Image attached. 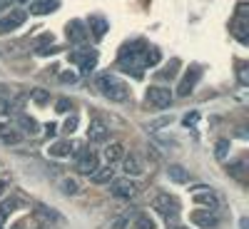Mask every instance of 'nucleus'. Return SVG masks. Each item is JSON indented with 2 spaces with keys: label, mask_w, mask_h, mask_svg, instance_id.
I'll return each mask as SVG.
<instances>
[{
  "label": "nucleus",
  "mask_w": 249,
  "mask_h": 229,
  "mask_svg": "<svg viewBox=\"0 0 249 229\" xmlns=\"http://www.w3.org/2000/svg\"><path fill=\"white\" fill-rule=\"evenodd\" d=\"M144 43H130V45H124L120 50V65L124 70H130L135 77H142V68H144V62H142V55H144Z\"/></svg>",
  "instance_id": "obj_1"
},
{
  "label": "nucleus",
  "mask_w": 249,
  "mask_h": 229,
  "mask_svg": "<svg viewBox=\"0 0 249 229\" xmlns=\"http://www.w3.org/2000/svg\"><path fill=\"white\" fill-rule=\"evenodd\" d=\"M97 88L102 90V95L115 100V102H124L127 100V85L112 72H105V75H100L97 77Z\"/></svg>",
  "instance_id": "obj_2"
},
{
  "label": "nucleus",
  "mask_w": 249,
  "mask_h": 229,
  "mask_svg": "<svg viewBox=\"0 0 249 229\" xmlns=\"http://www.w3.org/2000/svg\"><path fill=\"white\" fill-rule=\"evenodd\" d=\"M152 210L160 212V217L167 222L170 227H177L179 224V202L170 194H157L152 199Z\"/></svg>",
  "instance_id": "obj_3"
},
{
  "label": "nucleus",
  "mask_w": 249,
  "mask_h": 229,
  "mask_svg": "<svg viewBox=\"0 0 249 229\" xmlns=\"http://www.w3.org/2000/svg\"><path fill=\"white\" fill-rule=\"evenodd\" d=\"M70 62L80 68L82 75H90L97 65V50H80V53H72L70 55Z\"/></svg>",
  "instance_id": "obj_4"
},
{
  "label": "nucleus",
  "mask_w": 249,
  "mask_h": 229,
  "mask_svg": "<svg viewBox=\"0 0 249 229\" xmlns=\"http://www.w3.org/2000/svg\"><path fill=\"white\" fill-rule=\"evenodd\" d=\"M75 167L82 175H92L97 170V155L92 150H80L77 152V159H75Z\"/></svg>",
  "instance_id": "obj_5"
},
{
  "label": "nucleus",
  "mask_w": 249,
  "mask_h": 229,
  "mask_svg": "<svg viewBox=\"0 0 249 229\" xmlns=\"http://www.w3.org/2000/svg\"><path fill=\"white\" fill-rule=\"evenodd\" d=\"M28 20L25 10H10L5 18H0V33H13Z\"/></svg>",
  "instance_id": "obj_6"
},
{
  "label": "nucleus",
  "mask_w": 249,
  "mask_h": 229,
  "mask_svg": "<svg viewBox=\"0 0 249 229\" xmlns=\"http://www.w3.org/2000/svg\"><path fill=\"white\" fill-rule=\"evenodd\" d=\"M147 102L157 110H164V107H170V102H172V92L167 88H150L147 90Z\"/></svg>",
  "instance_id": "obj_7"
},
{
  "label": "nucleus",
  "mask_w": 249,
  "mask_h": 229,
  "mask_svg": "<svg viewBox=\"0 0 249 229\" xmlns=\"http://www.w3.org/2000/svg\"><path fill=\"white\" fill-rule=\"evenodd\" d=\"M110 194H112V197H120V199H132V197L137 194V187H135V182H130V179H115V182L110 184Z\"/></svg>",
  "instance_id": "obj_8"
},
{
  "label": "nucleus",
  "mask_w": 249,
  "mask_h": 229,
  "mask_svg": "<svg viewBox=\"0 0 249 229\" xmlns=\"http://www.w3.org/2000/svg\"><path fill=\"white\" fill-rule=\"evenodd\" d=\"M88 37H90V33H88V25L82 23V20H70V23H68V40H70V43H75V45H82Z\"/></svg>",
  "instance_id": "obj_9"
},
{
  "label": "nucleus",
  "mask_w": 249,
  "mask_h": 229,
  "mask_svg": "<svg viewBox=\"0 0 249 229\" xmlns=\"http://www.w3.org/2000/svg\"><path fill=\"white\" fill-rule=\"evenodd\" d=\"M197 80H199V70L197 68H192V70H187V75L182 77V82H179V88H177V95L179 97H187L192 90H195V85H197Z\"/></svg>",
  "instance_id": "obj_10"
},
{
  "label": "nucleus",
  "mask_w": 249,
  "mask_h": 229,
  "mask_svg": "<svg viewBox=\"0 0 249 229\" xmlns=\"http://www.w3.org/2000/svg\"><path fill=\"white\" fill-rule=\"evenodd\" d=\"M88 137H90V142H105V140L110 137L107 124L102 122V120H92L90 127H88Z\"/></svg>",
  "instance_id": "obj_11"
},
{
  "label": "nucleus",
  "mask_w": 249,
  "mask_h": 229,
  "mask_svg": "<svg viewBox=\"0 0 249 229\" xmlns=\"http://www.w3.org/2000/svg\"><path fill=\"white\" fill-rule=\"evenodd\" d=\"M190 219H192V224H197V227H202V229H214V227L219 224V219H217L210 210H207V212H202V210H199V212H192Z\"/></svg>",
  "instance_id": "obj_12"
},
{
  "label": "nucleus",
  "mask_w": 249,
  "mask_h": 229,
  "mask_svg": "<svg viewBox=\"0 0 249 229\" xmlns=\"http://www.w3.org/2000/svg\"><path fill=\"white\" fill-rule=\"evenodd\" d=\"M192 199L197 202V204H204L207 207V210H217V207H219V202H217V197L212 194V192H207V190H197L195 194H192Z\"/></svg>",
  "instance_id": "obj_13"
},
{
  "label": "nucleus",
  "mask_w": 249,
  "mask_h": 229,
  "mask_svg": "<svg viewBox=\"0 0 249 229\" xmlns=\"http://www.w3.org/2000/svg\"><path fill=\"white\" fill-rule=\"evenodd\" d=\"M88 30L95 35V37H102L107 33V20L102 18V15H90V20H88Z\"/></svg>",
  "instance_id": "obj_14"
},
{
  "label": "nucleus",
  "mask_w": 249,
  "mask_h": 229,
  "mask_svg": "<svg viewBox=\"0 0 249 229\" xmlns=\"http://www.w3.org/2000/svg\"><path fill=\"white\" fill-rule=\"evenodd\" d=\"M122 167H124V172H127V175H135V177L144 172V167H142L140 157H137V155H132V152H130L127 157H124V159H122Z\"/></svg>",
  "instance_id": "obj_15"
},
{
  "label": "nucleus",
  "mask_w": 249,
  "mask_h": 229,
  "mask_svg": "<svg viewBox=\"0 0 249 229\" xmlns=\"http://www.w3.org/2000/svg\"><path fill=\"white\" fill-rule=\"evenodd\" d=\"M72 152V144L68 142V140H60V142H55V144H50V147H48V155L50 157H68Z\"/></svg>",
  "instance_id": "obj_16"
},
{
  "label": "nucleus",
  "mask_w": 249,
  "mask_h": 229,
  "mask_svg": "<svg viewBox=\"0 0 249 229\" xmlns=\"http://www.w3.org/2000/svg\"><path fill=\"white\" fill-rule=\"evenodd\" d=\"M18 127L23 130L25 135H30V137H33V135H40V124H37L33 117H28V115H20V117H18Z\"/></svg>",
  "instance_id": "obj_17"
},
{
  "label": "nucleus",
  "mask_w": 249,
  "mask_h": 229,
  "mask_svg": "<svg viewBox=\"0 0 249 229\" xmlns=\"http://www.w3.org/2000/svg\"><path fill=\"white\" fill-rule=\"evenodd\" d=\"M112 177H115L112 164H107V167H97V170L92 172V182H95V184H107V182H112Z\"/></svg>",
  "instance_id": "obj_18"
},
{
  "label": "nucleus",
  "mask_w": 249,
  "mask_h": 229,
  "mask_svg": "<svg viewBox=\"0 0 249 229\" xmlns=\"http://www.w3.org/2000/svg\"><path fill=\"white\" fill-rule=\"evenodd\" d=\"M122 152H124V147L120 142H112L110 147L105 150V159H107V164H115V162H120L122 159Z\"/></svg>",
  "instance_id": "obj_19"
},
{
  "label": "nucleus",
  "mask_w": 249,
  "mask_h": 229,
  "mask_svg": "<svg viewBox=\"0 0 249 229\" xmlns=\"http://www.w3.org/2000/svg\"><path fill=\"white\" fill-rule=\"evenodd\" d=\"M132 229H157V224H155V219H152L150 214L140 212V214L135 217V222H132Z\"/></svg>",
  "instance_id": "obj_20"
},
{
  "label": "nucleus",
  "mask_w": 249,
  "mask_h": 229,
  "mask_svg": "<svg viewBox=\"0 0 249 229\" xmlns=\"http://www.w3.org/2000/svg\"><path fill=\"white\" fill-rule=\"evenodd\" d=\"M53 43H55L53 33H48V35H43V37H37V40H35V53H37V55H50L48 45H53Z\"/></svg>",
  "instance_id": "obj_21"
},
{
  "label": "nucleus",
  "mask_w": 249,
  "mask_h": 229,
  "mask_svg": "<svg viewBox=\"0 0 249 229\" xmlns=\"http://www.w3.org/2000/svg\"><path fill=\"white\" fill-rule=\"evenodd\" d=\"M167 177H170L172 182H177V184H184L187 179H190V175H187V172L179 167V164H172V167L167 170Z\"/></svg>",
  "instance_id": "obj_22"
},
{
  "label": "nucleus",
  "mask_w": 249,
  "mask_h": 229,
  "mask_svg": "<svg viewBox=\"0 0 249 229\" xmlns=\"http://www.w3.org/2000/svg\"><path fill=\"white\" fill-rule=\"evenodd\" d=\"M60 3H57V0H43V3H35L30 10L35 13V15H45V13H50V10H55Z\"/></svg>",
  "instance_id": "obj_23"
},
{
  "label": "nucleus",
  "mask_w": 249,
  "mask_h": 229,
  "mask_svg": "<svg viewBox=\"0 0 249 229\" xmlns=\"http://www.w3.org/2000/svg\"><path fill=\"white\" fill-rule=\"evenodd\" d=\"M160 50L157 48H144V55H142V62H144V68H152V65H157V62H160Z\"/></svg>",
  "instance_id": "obj_24"
},
{
  "label": "nucleus",
  "mask_w": 249,
  "mask_h": 229,
  "mask_svg": "<svg viewBox=\"0 0 249 229\" xmlns=\"http://www.w3.org/2000/svg\"><path fill=\"white\" fill-rule=\"evenodd\" d=\"M30 97H33V100L37 102V105H48V100H50V92H45V90H40V88H37V90H33V92H30Z\"/></svg>",
  "instance_id": "obj_25"
},
{
  "label": "nucleus",
  "mask_w": 249,
  "mask_h": 229,
  "mask_svg": "<svg viewBox=\"0 0 249 229\" xmlns=\"http://www.w3.org/2000/svg\"><path fill=\"white\" fill-rule=\"evenodd\" d=\"M60 187H62V192H65V194H77V190H80L75 179H62Z\"/></svg>",
  "instance_id": "obj_26"
},
{
  "label": "nucleus",
  "mask_w": 249,
  "mask_h": 229,
  "mask_svg": "<svg viewBox=\"0 0 249 229\" xmlns=\"http://www.w3.org/2000/svg\"><path fill=\"white\" fill-rule=\"evenodd\" d=\"M234 33L239 37V43H247V23H244V20H237V23H234Z\"/></svg>",
  "instance_id": "obj_27"
},
{
  "label": "nucleus",
  "mask_w": 249,
  "mask_h": 229,
  "mask_svg": "<svg viewBox=\"0 0 249 229\" xmlns=\"http://www.w3.org/2000/svg\"><path fill=\"white\" fill-rule=\"evenodd\" d=\"M13 207H15V202H5L3 207H0V229H3V224H5V219H8V214H10Z\"/></svg>",
  "instance_id": "obj_28"
},
{
  "label": "nucleus",
  "mask_w": 249,
  "mask_h": 229,
  "mask_svg": "<svg viewBox=\"0 0 249 229\" xmlns=\"http://www.w3.org/2000/svg\"><path fill=\"white\" fill-rule=\"evenodd\" d=\"M37 212H40V214H43L45 219H53V222H57V219H60L55 210H48V207H43V204H37Z\"/></svg>",
  "instance_id": "obj_29"
},
{
  "label": "nucleus",
  "mask_w": 249,
  "mask_h": 229,
  "mask_svg": "<svg viewBox=\"0 0 249 229\" xmlns=\"http://www.w3.org/2000/svg\"><path fill=\"white\" fill-rule=\"evenodd\" d=\"M0 137H3V142H8V144H18V142H20V135H13L8 127L0 132Z\"/></svg>",
  "instance_id": "obj_30"
},
{
  "label": "nucleus",
  "mask_w": 249,
  "mask_h": 229,
  "mask_svg": "<svg viewBox=\"0 0 249 229\" xmlns=\"http://www.w3.org/2000/svg\"><path fill=\"white\" fill-rule=\"evenodd\" d=\"M227 150H230V142H227V140H219V142H217V152H214V155H217L219 159H224V157H227Z\"/></svg>",
  "instance_id": "obj_31"
},
{
  "label": "nucleus",
  "mask_w": 249,
  "mask_h": 229,
  "mask_svg": "<svg viewBox=\"0 0 249 229\" xmlns=\"http://www.w3.org/2000/svg\"><path fill=\"white\" fill-rule=\"evenodd\" d=\"M13 112V102L10 100H3V97H0V117H8Z\"/></svg>",
  "instance_id": "obj_32"
},
{
  "label": "nucleus",
  "mask_w": 249,
  "mask_h": 229,
  "mask_svg": "<svg viewBox=\"0 0 249 229\" xmlns=\"http://www.w3.org/2000/svg\"><path fill=\"white\" fill-rule=\"evenodd\" d=\"M55 110H57V112H68V110H72V102L62 97V100H57V102H55Z\"/></svg>",
  "instance_id": "obj_33"
},
{
  "label": "nucleus",
  "mask_w": 249,
  "mask_h": 229,
  "mask_svg": "<svg viewBox=\"0 0 249 229\" xmlns=\"http://www.w3.org/2000/svg\"><path fill=\"white\" fill-rule=\"evenodd\" d=\"M177 68H179V62H177V60H172L170 65L164 68V72H160V75H162V77H175V70H177Z\"/></svg>",
  "instance_id": "obj_34"
},
{
  "label": "nucleus",
  "mask_w": 249,
  "mask_h": 229,
  "mask_svg": "<svg viewBox=\"0 0 249 229\" xmlns=\"http://www.w3.org/2000/svg\"><path fill=\"white\" fill-rule=\"evenodd\" d=\"M75 130H77V117L70 115V117L65 120V132H75Z\"/></svg>",
  "instance_id": "obj_35"
},
{
  "label": "nucleus",
  "mask_w": 249,
  "mask_h": 229,
  "mask_svg": "<svg viewBox=\"0 0 249 229\" xmlns=\"http://www.w3.org/2000/svg\"><path fill=\"white\" fill-rule=\"evenodd\" d=\"M197 120H199V112H190V115H187L182 122L187 124V127H195V124H197Z\"/></svg>",
  "instance_id": "obj_36"
},
{
  "label": "nucleus",
  "mask_w": 249,
  "mask_h": 229,
  "mask_svg": "<svg viewBox=\"0 0 249 229\" xmlns=\"http://www.w3.org/2000/svg\"><path fill=\"white\" fill-rule=\"evenodd\" d=\"M60 80H62V82H75V80H77V72H62Z\"/></svg>",
  "instance_id": "obj_37"
},
{
  "label": "nucleus",
  "mask_w": 249,
  "mask_h": 229,
  "mask_svg": "<svg viewBox=\"0 0 249 229\" xmlns=\"http://www.w3.org/2000/svg\"><path fill=\"white\" fill-rule=\"evenodd\" d=\"M242 170H244V162H234V164H232V172H234V175H242Z\"/></svg>",
  "instance_id": "obj_38"
},
{
  "label": "nucleus",
  "mask_w": 249,
  "mask_h": 229,
  "mask_svg": "<svg viewBox=\"0 0 249 229\" xmlns=\"http://www.w3.org/2000/svg\"><path fill=\"white\" fill-rule=\"evenodd\" d=\"M124 224H127V219H124V217H122V219H115V222H112V229H122Z\"/></svg>",
  "instance_id": "obj_39"
},
{
  "label": "nucleus",
  "mask_w": 249,
  "mask_h": 229,
  "mask_svg": "<svg viewBox=\"0 0 249 229\" xmlns=\"http://www.w3.org/2000/svg\"><path fill=\"white\" fill-rule=\"evenodd\" d=\"M55 130H57V124H53V122L45 127V132H48V135H55Z\"/></svg>",
  "instance_id": "obj_40"
},
{
  "label": "nucleus",
  "mask_w": 249,
  "mask_h": 229,
  "mask_svg": "<svg viewBox=\"0 0 249 229\" xmlns=\"http://www.w3.org/2000/svg\"><path fill=\"white\" fill-rule=\"evenodd\" d=\"M5 187H8V182H5V179H0V197L5 194Z\"/></svg>",
  "instance_id": "obj_41"
},
{
  "label": "nucleus",
  "mask_w": 249,
  "mask_h": 229,
  "mask_svg": "<svg viewBox=\"0 0 249 229\" xmlns=\"http://www.w3.org/2000/svg\"><path fill=\"white\" fill-rule=\"evenodd\" d=\"M3 130H5V124H0V132H3Z\"/></svg>",
  "instance_id": "obj_42"
},
{
  "label": "nucleus",
  "mask_w": 249,
  "mask_h": 229,
  "mask_svg": "<svg viewBox=\"0 0 249 229\" xmlns=\"http://www.w3.org/2000/svg\"><path fill=\"white\" fill-rule=\"evenodd\" d=\"M20 3H25V0H20Z\"/></svg>",
  "instance_id": "obj_43"
}]
</instances>
